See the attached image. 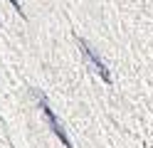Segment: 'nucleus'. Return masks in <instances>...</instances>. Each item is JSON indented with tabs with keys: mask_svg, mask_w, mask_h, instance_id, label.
<instances>
[{
	"mask_svg": "<svg viewBox=\"0 0 153 148\" xmlns=\"http://www.w3.org/2000/svg\"><path fill=\"white\" fill-rule=\"evenodd\" d=\"M79 49H82V57L87 59V64H89V67H91L106 84H111V72L106 69V62H104V59L97 54V49H94L89 42H84V39H79Z\"/></svg>",
	"mask_w": 153,
	"mask_h": 148,
	"instance_id": "obj_1",
	"label": "nucleus"
},
{
	"mask_svg": "<svg viewBox=\"0 0 153 148\" xmlns=\"http://www.w3.org/2000/svg\"><path fill=\"white\" fill-rule=\"evenodd\" d=\"M37 99H40V109H42V114H45V118H47V123H50V128H52V133L62 141V146H64V148H74V146H72V141H69V136H67V131H64V126L57 121L54 111L50 109V104H47V99H45L42 94L37 96Z\"/></svg>",
	"mask_w": 153,
	"mask_h": 148,
	"instance_id": "obj_2",
	"label": "nucleus"
},
{
	"mask_svg": "<svg viewBox=\"0 0 153 148\" xmlns=\"http://www.w3.org/2000/svg\"><path fill=\"white\" fill-rule=\"evenodd\" d=\"M10 3H13V7L17 10V13H20V15H22V5H20V3H17V0H10Z\"/></svg>",
	"mask_w": 153,
	"mask_h": 148,
	"instance_id": "obj_3",
	"label": "nucleus"
}]
</instances>
